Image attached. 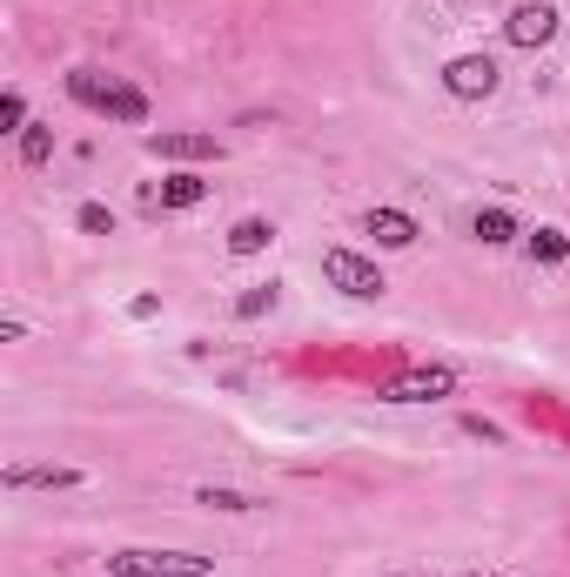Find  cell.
I'll return each mask as SVG.
<instances>
[{"instance_id": "obj_1", "label": "cell", "mask_w": 570, "mask_h": 577, "mask_svg": "<svg viewBox=\"0 0 570 577\" xmlns=\"http://www.w3.org/2000/svg\"><path fill=\"white\" fill-rule=\"evenodd\" d=\"M67 95L81 101V108H94V114H107V122H128V128L148 122V95L128 88V81H114V74H101V67H74L67 74Z\"/></svg>"}, {"instance_id": "obj_2", "label": "cell", "mask_w": 570, "mask_h": 577, "mask_svg": "<svg viewBox=\"0 0 570 577\" xmlns=\"http://www.w3.org/2000/svg\"><path fill=\"white\" fill-rule=\"evenodd\" d=\"M107 570H114V577H208L215 557H195V551H141V544H128V551H107Z\"/></svg>"}, {"instance_id": "obj_3", "label": "cell", "mask_w": 570, "mask_h": 577, "mask_svg": "<svg viewBox=\"0 0 570 577\" xmlns=\"http://www.w3.org/2000/svg\"><path fill=\"white\" fill-rule=\"evenodd\" d=\"M322 276L342 289V296H356V302H369V296H383L390 283H383V268H376L369 255H356V249H329L322 255Z\"/></svg>"}, {"instance_id": "obj_4", "label": "cell", "mask_w": 570, "mask_h": 577, "mask_svg": "<svg viewBox=\"0 0 570 577\" xmlns=\"http://www.w3.org/2000/svg\"><path fill=\"white\" fill-rule=\"evenodd\" d=\"M497 81H504V74H497V61H490V54H456L443 67V88L456 101H490V95H497Z\"/></svg>"}, {"instance_id": "obj_5", "label": "cell", "mask_w": 570, "mask_h": 577, "mask_svg": "<svg viewBox=\"0 0 570 577\" xmlns=\"http://www.w3.org/2000/svg\"><path fill=\"white\" fill-rule=\"evenodd\" d=\"M449 390H456L449 369H403V376L383 382V403H436V397H449Z\"/></svg>"}, {"instance_id": "obj_6", "label": "cell", "mask_w": 570, "mask_h": 577, "mask_svg": "<svg viewBox=\"0 0 570 577\" xmlns=\"http://www.w3.org/2000/svg\"><path fill=\"white\" fill-rule=\"evenodd\" d=\"M504 34H510V48H544L550 34H557V8H544V0H523V8H510Z\"/></svg>"}, {"instance_id": "obj_7", "label": "cell", "mask_w": 570, "mask_h": 577, "mask_svg": "<svg viewBox=\"0 0 570 577\" xmlns=\"http://www.w3.org/2000/svg\"><path fill=\"white\" fill-rule=\"evenodd\" d=\"M148 148H155L162 162H215L221 141L215 135H195V128H168V135H148Z\"/></svg>"}, {"instance_id": "obj_8", "label": "cell", "mask_w": 570, "mask_h": 577, "mask_svg": "<svg viewBox=\"0 0 570 577\" xmlns=\"http://www.w3.org/2000/svg\"><path fill=\"white\" fill-rule=\"evenodd\" d=\"M363 236H376V249H409L416 242V222L403 209H369L363 215Z\"/></svg>"}, {"instance_id": "obj_9", "label": "cell", "mask_w": 570, "mask_h": 577, "mask_svg": "<svg viewBox=\"0 0 570 577\" xmlns=\"http://www.w3.org/2000/svg\"><path fill=\"white\" fill-rule=\"evenodd\" d=\"M269 242H276V222H262V215H242L228 228V255H262Z\"/></svg>"}, {"instance_id": "obj_10", "label": "cell", "mask_w": 570, "mask_h": 577, "mask_svg": "<svg viewBox=\"0 0 570 577\" xmlns=\"http://www.w3.org/2000/svg\"><path fill=\"white\" fill-rule=\"evenodd\" d=\"M74 484H81V471H27V464L8 471V490H74Z\"/></svg>"}, {"instance_id": "obj_11", "label": "cell", "mask_w": 570, "mask_h": 577, "mask_svg": "<svg viewBox=\"0 0 570 577\" xmlns=\"http://www.w3.org/2000/svg\"><path fill=\"white\" fill-rule=\"evenodd\" d=\"M202 196H208V181L181 168V175H168V181H162V196H155V202H162V209H195Z\"/></svg>"}, {"instance_id": "obj_12", "label": "cell", "mask_w": 570, "mask_h": 577, "mask_svg": "<svg viewBox=\"0 0 570 577\" xmlns=\"http://www.w3.org/2000/svg\"><path fill=\"white\" fill-rule=\"evenodd\" d=\"M477 242L483 249H504V242H517V222H510V209H477Z\"/></svg>"}, {"instance_id": "obj_13", "label": "cell", "mask_w": 570, "mask_h": 577, "mask_svg": "<svg viewBox=\"0 0 570 577\" xmlns=\"http://www.w3.org/2000/svg\"><path fill=\"white\" fill-rule=\"evenodd\" d=\"M48 155H54V128H48V122H27V135H21V162H27V168H41Z\"/></svg>"}, {"instance_id": "obj_14", "label": "cell", "mask_w": 570, "mask_h": 577, "mask_svg": "<svg viewBox=\"0 0 570 577\" xmlns=\"http://www.w3.org/2000/svg\"><path fill=\"white\" fill-rule=\"evenodd\" d=\"M195 504H208V511H255V497L221 490V484H202V490H195Z\"/></svg>"}, {"instance_id": "obj_15", "label": "cell", "mask_w": 570, "mask_h": 577, "mask_svg": "<svg viewBox=\"0 0 570 577\" xmlns=\"http://www.w3.org/2000/svg\"><path fill=\"white\" fill-rule=\"evenodd\" d=\"M530 255H537V262H563L570 236H563V228H537V236H530Z\"/></svg>"}, {"instance_id": "obj_16", "label": "cell", "mask_w": 570, "mask_h": 577, "mask_svg": "<svg viewBox=\"0 0 570 577\" xmlns=\"http://www.w3.org/2000/svg\"><path fill=\"white\" fill-rule=\"evenodd\" d=\"M0 135H27V101H21V88L0 95Z\"/></svg>"}, {"instance_id": "obj_17", "label": "cell", "mask_w": 570, "mask_h": 577, "mask_svg": "<svg viewBox=\"0 0 570 577\" xmlns=\"http://www.w3.org/2000/svg\"><path fill=\"white\" fill-rule=\"evenodd\" d=\"M269 310H276V283H262V289L236 296V316H249V323H255V316H269Z\"/></svg>"}, {"instance_id": "obj_18", "label": "cell", "mask_w": 570, "mask_h": 577, "mask_svg": "<svg viewBox=\"0 0 570 577\" xmlns=\"http://www.w3.org/2000/svg\"><path fill=\"white\" fill-rule=\"evenodd\" d=\"M74 222H81L88 236H114V215H107L101 202H81V215H74Z\"/></svg>"}, {"instance_id": "obj_19", "label": "cell", "mask_w": 570, "mask_h": 577, "mask_svg": "<svg viewBox=\"0 0 570 577\" xmlns=\"http://www.w3.org/2000/svg\"><path fill=\"white\" fill-rule=\"evenodd\" d=\"M464 430L483 437V443H504V430H497V423H483V416H464Z\"/></svg>"}, {"instance_id": "obj_20", "label": "cell", "mask_w": 570, "mask_h": 577, "mask_svg": "<svg viewBox=\"0 0 570 577\" xmlns=\"http://www.w3.org/2000/svg\"><path fill=\"white\" fill-rule=\"evenodd\" d=\"M449 577H517V570H449Z\"/></svg>"}]
</instances>
